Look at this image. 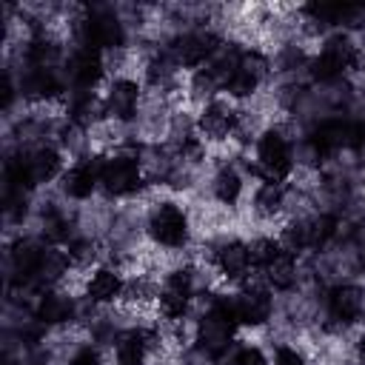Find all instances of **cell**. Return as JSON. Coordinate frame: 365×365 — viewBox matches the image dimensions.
I'll return each mask as SVG.
<instances>
[{
    "label": "cell",
    "mask_w": 365,
    "mask_h": 365,
    "mask_svg": "<svg viewBox=\"0 0 365 365\" xmlns=\"http://www.w3.org/2000/svg\"><path fill=\"white\" fill-rule=\"evenodd\" d=\"M234 325H237V317H234L231 299H220L205 314V319L200 322V348L208 351L211 356H220L228 348V339H231Z\"/></svg>",
    "instance_id": "obj_1"
},
{
    "label": "cell",
    "mask_w": 365,
    "mask_h": 365,
    "mask_svg": "<svg viewBox=\"0 0 365 365\" xmlns=\"http://www.w3.org/2000/svg\"><path fill=\"white\" fill-rule=\"evenodd\" d=\"M97 168H100V185L114 197H125L140 188V165L131 157H111Z\"/></svg>",
    "instance_id": "obj_2"
},
{
    "label": "cell",
    "mask_w": 365,
    "mask_h": 365,
    "mask_svg": "<svg viewBox=\"0 0 365 365\" xmlns=\"http://www.w3.org/2000/svg\"><path fill=\"white\" fill-rule=\"evenodd\" d=\"M257 154H259V171L268 182H277L291 171V151L279 131H265Z\"/></svg>",
    "instance_id": "obj_3"
},
{
    "label": "cell",
    "mask_w": 365,
    "mask_h": 365,
    "mask_svg": "<svg viewBox=\"0 0 365 365\" xmlns=\"http://www.w3.org/2000/svg\"><path fill=\"white\" fill-rule=\"evenodd\" d=\"M148 231L151 237L160 242V245H168V248H177L185 242L188 237V225H185V214L171 205V202H163L160 208H154L151 220H148Z\"/></svg>",
    "instance_id": "obj_4"
},
{
    "label": "cell",
    "mask_w": 365,
    "mask_h": 365,
    "mask_svg": "<svg viewBox=\"0 0 365 365\" xmlns=\"http://www.w3.org/2000/svg\"><path fill=\"white\" fill-rule=\"evenodd\" d=\"M354 63H356V51H354V46H351L348 40L336 37V40H328V46L322 48V54L317 57V63H314V74H317L319 80H331V77L342 74L345 68H351Z\"/></svg>",
    "instance_id": "obj_5"
},
{
    "label": "cell",
    "mask_w": 365,
    "mask_h": 365,
    "mask_svg": "<svg viewBox=\"0 0 365 365\" xmlns=\"http://www.w3.org/2000/svg\"><path fill=\"white\" fill-rule=\"evenodd\" d=\"M231 305H234L237 322H245V325H262L271 317V297L262 288H248L231 297Z\"/></svg>",
    "instance_id": "obj_6"
},
{
    "label": "cell",
    "mask_w": 365,
    "mask_h": 365,
    "mask_svg": "<svg viewBox=\"0 0 365 365\" xmlns=\"http://www.w3.org/2000/svg\"><path fill=\"white\" fill-rule=\"evenodd\" d=\"M217 51V40L211 34H185L171 46V57L177 66H202Z\"/></svg>",
    "instance_id": "obj_7"
},
{
    "label": "cell",
    "mask_w": 365,
    "mask_h": 365,
    "mask_svg": "<svg viewBox=\"0 0 365 365\" xmlns=\"http://www.w3.org/2000/svg\"><path fill=\"white\" fill-rule=\"evenodd\" d=\"M188 299H191V277L185 271H177L168 277L163 294H160V302H163V314L168 319H177L185 314L188 308Z\"/></svg>",
    "instance_id": "obj_8"
},
{
    "label": "cell",
    "mask_w": 365,
    "mask_h": 365,
    "mask_svg": "<svg viewBox=\"0 0 365 365\" xmlns=\"http://www.w3.org/2000/svg\"><path fill=\"white\" fill-rule=\"evenodd\" d=\"M123 43V29L117 23V17L111 14H97L86 23V48H114Z\"/></svg>",
    "instance_id": "obj_9"
},
{
    "label": "cell",
    "mask_w": 365,
    "mask_h": 365,
    "mask_svg": "<svg viewBox=\"0 0 365 365\" xmlns=\"http://www.w3.org/2000/svg\"><path fill=\"white\" fill-rule=\"evenodd\" d=\"M106 108L108 114H114L117 120H128L137 108V86L131 80H117L111 88H108V97H106Z\"/></svg>",
    "instance_id": "obj_10"
},
{
    "label": "cell",
    "mask_w": 365,
    "mask_h": 365,
    "mask_svg": "<svg viewBox=\"0 0 365 365\" xmlns=\"http://www.w3.org/2000/svg\"><path fill=\"white\" fill-rule=\"evenodd\" d=\"M217 265H220V271H222L228 279L245 277V271L251 268L248 245H242V242H228V245H222L220 254H217Z\"/></svg>",
    "instance_id": "obj_11"
},
{
    "label": "cell",
    "mask_w": 365,
    "mask_h": 365,
    "mask_svg": "<svg viewBox=\"0 0 365 365\" xmlns=\"http://www.w3.org/2000/svg\"><path fill=\"white\" fill-rule=\"evenodd\" d=\"M328 308H331V317L339 319V322H354L359 308H362V297L356 288L351 285H342V288H334L331 297H328Z\"/></svg>",
    "instance_id": "obj_12"
},
{
    "label": "cell",
    "mask_w": 365,
    "mask_h": 365,
    "mask_svg": "<svg viewBox=\"0 0 365 365\" xmlns=\"http://www.w3.org/2000/svg\"><path fill=\"white\" fill-rule=\"evenodd\" d=\"M100 74H103V63H100V51H94V48H80V54L74 57V63H71V77H74V83L80 86V88H91L97 80H100Z\"/></svg>",
    "instance_id": "obj_13"
},
{
    "label": "cell",
    "mask_w": 365,
    "mask_h": 365,
    "mask_svg": "<svg viewBox=\"0 0 365 365\" xmlns=\"http://www.w3.org/2000/svg\"><path fill=\"white\" fill-rule=\"evenodd\" d=\"M97 182H100V168H94L91 163H80V165H74V168L66 174L63 188H66L68 197L83 200V197H88V194L94 191Z\"/></svg>",
    "instance_id": "obj_14"
},
{
    "label": "cell",
    "mask_w": 365,
    "mask_h": 365,
    "mask_svg": "<svg viewBox=\"0 0 365 365\" xmlns=\"http://www.w3.org/2000/svg\"><path fill=\"white\" fill-rule=\"evenodd\" d=\"M26 165H29V177L31 182H46L51 180L57 171H60V154L54 148H37L26 157Z\"/></svg>",
    "instance_id": "obj_15"
},
{
    "label": "cell",
    "mask_w": 365,
    "mask_h": 365,
    "mask_svg": "<svg viewBox=\"0 0 365 365\" xmlns=\"http://www.w3.org/2000/svg\"><path fill=\"white\" fill-rule=\"evenodd\" d=\"M200 128L202 134L220 140L225 137L231 128H234V111L228 106H220V103H211L205 111H202V120H200Z\"/></svg>",
    "instance_id": "obj_16"
},
{
    "label": "cell",
    "mask_w": 365,
    "mask_h": 365,
    "mask_svg": "<svg viewBox=\"0 0 365 365\" xmlns=\"http://www.w3.org/2000/svg\"><path fill=\"white\" fill-rule=\"evenodd\" d=\"M148 336L143 331H128L117 339V365H143L145 359V342Z\"/></svg>",
    "instance_id": "obj_17"
},
{
    "label": "cell",
    "mask_w": 365,
    "mask_h": 365,
    "mask_svg": "<svg viewBox=\"0 0 365 365\" xmlns=\"http://www.w3.org/2000/svg\"><path fill=\"white\" fill-rule=\"evenodd\" d=\"M120 291H123V282L108 268H100L88 282V299L94 302H111L114 297H120Z\"/></svg>",
    "instance_id": "obj_18"
},
{
    "label": "cell",
    "mask_w": 365,
    "mask_h": 365,
    "mask_svg": "<svg viewBox=\"0 0 365 365\" xmlns=\"http://www.w3.org/2000/svg\"><path fill=\"white\" fill-rule=\"evenodd\" d=\"M43 254L37 245L26 242V245H17L14 254H11V265H14V274H20L23 279H34L37 271H40V262H43Z\"/></svg>",
    "instance_id": "obj_19"
},
{
    "label": "cell",
    "mask_w": 365,
    "mask_h": 365,
    "mask_svg": "<svg viewBox=\"0 0 365 365\" xmlns=\"http://www.w3.org/2000/svg\"><path fill=\"white\" fill-rule=\"evenodd\" d=\"M23 88H26V94H31V97H51V94L60 91V83H57V77L51 74L48 66H37V68H31V74L26 77Z\"/></svg>",
    "instance_id": "obj_20"
},
{
    "label": "cell",
    "mask_w": 365,
    "mask_h": 365,
    "mask_svg": "<svg viewBox=\"0 0 365 365\" xmlns=\"http://www.w3.org/2000/svg\"><path fill=\"white\" fill-rule=\"evenodd\" d=\"M37 317L43 322H66L71 317V299H66L63 294H46L37 305Z\"/></svg>",
    "instance_id": "obj_21"
},
{
    "label": "cell",
    "mask_w": 365,
    "mask_h": 365,
    "mask_svg": "<svg viewBox=\"0 0 365 365\" xmlns=\"http://www.w3.org/2000/svg\"><path fill=\"white\" fill-rule=\"evenodd\" d=\"M265 274H268V282H271L274 288H288V285L294 282V254L282 251V254L265 268Z\"/></svg>",
    "instance_id": "obj_22"
},
{
    "label": "cell",
    "mask_w": 365,
    "mask_h": 365,
    "mask_svg": "<svg viewBox=\"0 0 365 365\" xmlns=\"http://www.w3.org/2000/svg\"><path fill=\"white\" fill-rule=\"evenodd\" d=\"M240 188H242V182H240L237 171H231V168H222V171L217 174V180H214V194H217V200H222V202H228V205L240 197Z\"/></svg>",
    "instance_id": "obj_23"
},
{
    "label": "cell",
    "mask_w": 365,
    "mask_h": 365,
    "mask_svg": "<svg viewBox=\"0 0 365 365\" xmlns=\"http://www.w3.org/2000/svg\"><path fill=\"white\" fill-rule=\"evenodd\" d=\"M248 254H251V265H257V268L265 271L282 251H279V245L274 240H257L254 245H248Z\"/></svg>",
    "instance_id": "obj_24"
},
{
    "label": "cell",
    "mask_w": 365,
    "mask_h": 365,
    "mask_svg": "<svg viewBox=\"0 0 365 365\" xmlns=\"http://www.w3.org/2000/svg\"><path fill=\"white\" fill-rule=\"evenodd\" d=\"M279 202H282V191L277 182H265L257 194V208L259 214H277L279 211Z\"/></svg>",
    "instance_id": "obj_25"
},
{
    "label": "cell",
    "mask_w": 365,
    "mask_h": 365,
    "mask_svg": "<svg viewBox=\"0 0 365 365\" xmlns=\"http://www.w3.org/2000/svg\"><path fill=\"white\" fill-rule=\"evenodd\" d=\"M63 271H66V257H63L60 251H46V254H43V262H40V271H37V279L51 282V279H57Z\"/></svg>",
    "instance_id": "obj_26"
},
{
    "label": "cell",
    "mask_w": 365,
    "mask_h": 365,
    "mask_svg": "<svg viewBox=\"0 0 365 365\" xmlns=\"http://www.w3.org/2000/svg\"><path fill=\"white\" fill-rule=\"evenodd\" d=\"M334 234V220L331 217H317L308 222V248L311 245H325V240Z\"/></svg>",
    "instance_id": "obj_27"
},
{
    "label": "cell",
    "mask_w": 365,
    "mask_h": 365,
    "mask_svg": "<svg viewBox=\"0 0 365 365\" xmlns=\"http://www.w3.org/2000/svg\"><path fill=\"white\" fill-rule=\"evenodd\" d=\"M231 365H268L259 348H240L231 359Z\"/></svg>",
    "instance_id": "obj_28"
},
{
    "label": "cell",
    "mask_w": 365,
    "mask_h": 365,
    "mask_svg": "<svg viewBox=\"0 0 365 365\" xmlns=\"http://www.w3.org/2000/svg\"><path fill=\"white\" fill-rule=\"evenodd\" d=\"M71 365H100V356L94 348H80L74 356H71Z\"/></svg>",
    "instance_id": "obj_29"
},
{
    "label": "cell",
    "mask_w": 365,
    "mask_h": 365,
    "mask_svg": "<svg viewBox=\"0 0 365 365\" xmlns=\"http://www.w3.org/2000/svg\"><path fill=\"white\" fill-rule=\"evenodd\" d=\"M277 365H305V362H302V356H299L297 351L279 348V351H277Z\"/></svg>",
    "instance_id": "obj_30"
}]
</instances>
